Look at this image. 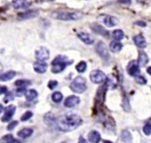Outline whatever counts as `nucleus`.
<instances>
[{
  "mask_svg": "<svg viewBox=\"0 0 151 143\" xmlns=\"http://www.w3.org/2000/svg\"><path fill=\"white\" fill-rule=\"evenodd\" d=\"M81 118L76 113H65L57 119L56 127L59 131L68 132L75 130L82 124Z\"/></svg>",
  "mask_w": 151,
  "mask_h": 143,
  "instance_id": "1",
  "label": "nucleus"
},
{
  "mask_svg": "<svg viewBox=\"0 0 151 143\" xmlns=\"http://www.w3.org/2000/svg\"><path fill=\"white\" fill-rule=\"evenodd\" d=\"M73 60H70L65 55L59 54L51 61V72L54 74L60 73L68 66L73 64Z\"/></svg>",
  "mask_w": 151,
  "mask_h": 143,
  "instance_id": "2",
  "label": "nucleus"
},
{
  "mask_svg": "<svg viewBox=\"0 0 151 143\" xmlns=\"http://www.w3.org/2000/svg\"><path fill=\"white\" fill-rule=\"evenodd\" d=\"M53 18L61 21H77L83 17V14L78 11H57L52 13Z\"/></svg>",
  "mask_w": 151,
  "mask_h": 143,
  "instance_id": "3",
  "label": "nucleus"
},
{
  "mask_svg": "<svg viewBox=\"0 0 151 143\" xmlns=\"http://www.w3.org/2000/svg\"><path fill=\"white\" fill-rule=\"evenodd\" d=\"M70 87L73 93L77 94L83 93L87 89L86 80L83 77H77L71 83Z\"/></svg>",
  "mask_w": 151,
  "mask_h": 143,
  "instance_id": "4",
  "label": "nucleus"
},
{
  "mask_svg": "<svg viewBox=\"0 0 151 143\" xmlns=\"http://www.w3.org/2000/svg\"><path fill=\"white\" fill-rule=\"evenodd\" d=\"M96 52L99 55L101 58L104 61H109L110 59V56L108 52V49L103 41H100L97 43L96 46Z\"/></svg>",
  "mask_w": 151,
  "mask_h": 143,
  "instance_id": "5",
  "label": "nucleus"
},
{
  "mask_svg": "<svg viewBox=\"0 0 151 143\" xmlns=\"http://www.w3.org/2000/svg\"><path fill=\"white\" fill-rule=\"evenodd\" d=\"M90 79L91 82L96 84H100L103 83L106 80V76L103 71L96 69L93 70L90 74Z\"/></svg>",
  "mask_w": 151,
  "mask_h": 143,
  "instance_id": "6",
  "label": "nucleus"
},
{
  "mask_svg": "<svg viewBox=\"0 0 151 143\" xmlns=\"http://www.w3.org/2000/svg\"><path fill=\"white\" fill-rule=\"evenodd\" d=\"M50 51L45 47H40L35 51V57L38 61H45L50 58Z\"/></svg>",
  "mask_w": 151,
  "mask_h": 143,
  "instance_id": "7",
  "label": "nucleus"
},
{
  "mask_svg": "<svg viewBox=\"0 0 151 143\" xmlns=\"http://www.w3.org/2000/svg\"><path fill=\"white\" fill-rule=\"evenodd\" d=\"M90 29L93 32H95V33L98 35H101L102 36L106 38H109L110 36L109 32H108L103 26L97 24V23H93V24H91Z\"/></svg>",
  "mask_w": 151,
  "mask_h": 143,
  "instance_id": "8",
  "label": "nucleus"
},
{
  "mask_svg": "<svg viewBox=\"0 0 151 143\" xmlns=\"http://www.w3.org/2000/svg\"><path fill=\"white\" fill-rule=\"evenodd\" d=\"M140 67L136 60H132L128 64L127 70L129 74L131 77H136L140 73Z\"/></svg>",
  "mask_w": 151,
  "mask_h": 143,
  "instance_id": "9",
  "label": "nucleus"
},
{
  "mask_svg": "<svg viewBox=\"0 0 151 143\" xmlns=\"http://www.w3.org/2000/svg\"><path fill=\"white\" fill-rule=\"evenodd\" d=\"M16 110V107L14 105H9L5 108V113L1 119V121L3 122H9L13 116L15 114Z\"/></svg>",
  "mask_w": 151,
  "mask_h": 143,
  "instance_id": "10",
  "label": "nucleus"
},
{
  "mask_svg": "<svg viewBox=\"0 0 151 143\" xmlns=\"http://www.w3.org/2000/svg\"><path fill=\"white\" fill-rule=\"evenodd\" d=\"M39 14V12L37 10H29L24 12L19 13L18 15L17 19L18 21H24L31 18H36Z\"/></svg>",
  "mask_w": 151,
  "mask_h": 143,
  "instance_id": "11",
  "label": "nucleus"
},
{
  "mask_svg": "<svg viewBox=\"0 0 151 143\" xmlns=\"http://www.w3.org/2000/svg\"><path fill=\"white\" fill-rule=\"evenodd\" d=\"M81 102V99L76 95H71L67 97L64 100V105L65 107L68 108H71L79 104Z\"/></svg>",
  "mask_w": 151,
  "mask_h": 143,
  "instance_id": "12",
  "label": "nucleus"
},
{
  "mask_svg": "<svg viewBox=\"0 0 151 143\" xmlns=\"http://www.w3.org/2000/svg\"><path fill=\"white\" fill-rule=\"evenodd\" d=\"M77 37L86 45H92L94 41V38L90 34L85 32H80L77 33Z\"/></svg>",
  "mask_w": 151,
  "mask_h": 143,
  "instance_id": "13",
  "label": "nucleus"
},
{
  "mask_svg": "<svg viewBox=\"0 0 151 143\" xmlns=\"http://www.w3.org/2000/svg\"><path fill=\"white\" fill-rule=\"evenodd\" d=\"M33 69L36 73L39 74H44L47 71V65L45 61L37 60L33 64Z\"/></svg>",
  "mask_w": 151,
  "mask_h": 143,
  "instance_id": "14",
  "label": "nucleus"
},
{
  "mask_svg": "<svg viewBox=\"0 0 151 143\" xmlns=\"http://www.w3.org/2000/svg\"><path fill=\"white\" fill-rule=\"evenodd\" d=\"M133 41L136 46L140 49H144L147 47V41L142 34L134 36Z\"/></svg>",
  "mask_w": 151,
  "mask_h": 143,
  "instance_id": "15",
  "label": "nucleus"
},
{
  "mask_svg": "<svg viewBox=\"0 0 151 143\" xmlns=\"http://www.w3.org/2000/svg\"><path fill=\"white\" fill-rule=\"evenodd\" d=\"M103 23L106 27H113L119 24V20L114 16H106L104 17Z\"/></svg>",
  "mask_w": 151,
  "mask_h": 143,
  "instance_id": "16",
  "label": "nucleus"
},
{
  "mask_svg": "<svg viewBox=\"0 0 151 143\" xmlns=\"http://www.w3.org/2000/svg\"><path fill=\"white\" fill-rule=\"evenodd\" d=\"M12 5L16 9H26L30 6V3L27 0H13Z\"/></svg>",
  "mask_w": 151,
  "mask_h": 143,
  "instance_id": "17",
  "label": "nucleus"
},
{
  "mask_svg": "<svg viewBox=\"0 0 151 143\" xmlns=\"http://www.w3.org/2000/svg\"><path fill=\"white\" fill-rule=\"evenodd\" d=\"M16 76V72L14 71H8L5 73L0 74V81L1 82H7L12 80Z\"/></svg>",
  "mask_w": 151,
  "mask_h": 143,
  "instance_id": "18",
  "label": "nucleus"
},
{
  "mask_svg": "<svg viewBox=\"0 0 151 143\" xmlns=\"http://www.w3.org/2000/svg\"><path fill=\"white\" fill-rule=\"evenodd\" d=\"M44 121L45 124L48 126H56V120L55 116L51 113H47L45 115L44 117Z\"/></svg>",
  "mask_w": 151,
  "mask_h": 143,
  "instance_id": "19",
  "label": "nucleus"
},
{
  "mask_svg": "<svg viewBox=\"0 0 151 143\" xmlns=\"http://www.w3.org/2000/svg\"><path fill=\"white\" fill-rule=\"evenodd\" d=\"M101 139V136L100 133L96 130L91 131L88 134V140L91 142L97 143L99 142Z\"/></svg>",
  "mask_w": 151,
  "mask_h": 143,
  "instance_id": "20",
  "label": "nucleus"
},
{
  "mask_svg": "<svg viewBox=\"0 0 151 143\" xmlns=\"http://www.w3.org/2000/svg\"><path fill=\"white\" fill-rule=\"evenodd\" d=\"M149 58L147 56V54L143 51H140L139 53V56H138V60H137V62L139 67H143L145 66V65L149 63Z\"/></svg>",
  "mask_w": 151,
  "mask_h": 143,
  "instance_id": "21",
  "label": "nucleus"
},
{
  "mask_svg": "<svg viewBox=\"0 0 151 143\" xmlns=\"http://www.w3.org/2000/svg\"><path fill=\"white\" fill-rule=\"evenodd\" d=\"M123 47V44L119 41H112L110 44V51L114 53H119Z\"/></svg>",
  "mask_w": 151,
  "mask_h": 143,
  "instance_id": "22",
  "label": "nucleus"
},
{
  "mask_svg": "<svg viewBox=\"0 0 151 143\" xmlns=\"http://www.w3.org/2000/svg\"><path fill=\"white\" fill-rule=\"evenodd\" d=\"M33 134V130L31 128H25L21 129L20 131H19L18 132V136L19 137H21L22 139H26L28 138Z\"/></svg>",
  "mask_w": 151,
  "mask_h": 143,
  "instance_id": "23",
  "label": "nucleus"
},
{
  "mask_svg": "<svg viewBox=\"0 0 151 143\" xmlns=\"http://www.w3.org/2000/svg\"><path fill=\"white\" fill-rule=\"evenodd\" d=\"M25 98L27 101L31 102L38 97V92L34 89H29L25 93Z\"/></svg>",
  "mask_w": 151,
  "mask_h": 143,
  "instance_id": "24",
  "label": "nucleus"
},
{
  "mask_svg": "<svg viewBox=\"0 0 151 143\" xmlns=\"http://www.w3.org/2000/svg\"><path fill=\"white\" fill-rule=\"evenodd\" d=\"M121 141L123 142H131L132 141V134L128 130H123L121 134Z\"/></svg>",
  "mask_w": 151,
  "mask_h": 143,
  "instance_id": "25",
  "label": "nucleus"
},
{
  "mask_svg": "<svg viewBox=\"0 0 151 143\" xmlns=\"http://www.w3.org/2000/svg\"><path fill=\"white\" fill-rule=\"evenodd\" d=\"M0 142L4 143H14V142H19V141L17 139H16L13 135L11 134L5 135L0 139Z\"/></svg>",
  "mask_w": 151,
  "mask_h": 143,
  "instance_id": "26",
  "label": "nucleus"
},
{
  "mask_svg": "<svg viewBox=\"0 0 151 143\" xmlns=\"http://www.w3.org/2000/svg\"><path fill=\"white\" fill-rule=\"evenodd\" d=\"M124 32L121 30V29H116L114 30L111 34V36L116 41H121L124 38Z\"/></svg>",
  "mask_w": 151,
  "mask_h": 143,
  "instance_id": "27",
  "label": "nucleus"
},
{
  "mask_svg": "<svg viewBox=\"0 0 151 143\" xmlns=\"http://www.w3.org/2000/svg\"><path fill=\"white\" fill-rule=\"evenodd\" d=\"M31 84V81L27 79H19L15 82V86L18 87H26Z\"/></svg>",
  "mask_w": 151,
  "mask_h": 143,
  "instance_id": "28",
  "label": "nucleus"
},
{
  "mask_svg": "<svg viewBox=\"0 0 151 143\" xmlns=\"http://www.w3.org/2000/svg\"><path fill=\"white\" fill-rule=\"evenodd\" d=\"M75 69L79 73H83L86 71L87 69V64L86 61H81L78 63L76 66H75Z\"/></svg>",
  "mask_w": 151,
  "mask_h": 143,
  "instance_id": "29",
  "label": "nucleus"
},
{
  "mask_svg": "<svg viewBox=\"0 0 151 143\" xmlns=\"http://www.w3.org/2000/svg\"><path fill=\"white\" fill-rule=\"evenodd\" d=\"M51 99L55 103H60L63 99V95L59 92H55L52 94Z\"/></svg>",
  "mask_w": 151,
  "mask_h": 143,
  "instance_id": "30",
  "label": "nucleus"
},
{
  "mask_svg": "<svg viewBox=\"0 0 151 143\" xmlns=\"http://www.w3.org/2000/svg\"><path fill=\"white\" fill-rule=\"evenodd\" d=\"M122 107L123 108L125 112H129L130 111V102L129 99L127 98V97H124V98L122 102Z\"/></svg>",
  "mask_w": 151,
  "mask_h": 143,
  "instance_id": "31",
  "label": "nucleus"
},
{
  "mask_svg": "<svg viewBox=\"0 0 151 143\" xmlns=\"http://www.w3.org/2000/svg\"><path fill=\"white\" fill-rule=\"evenodd\" d=\"M32 115H33V113H32V112L31 111H27V112H25L21 117V118H20L21 121H22V122L27 121L28 120H29L32 117Z\"/></svg>",
  "mask_w": 151,
  "mask_h": 143,
  "instance_id": "32",
  "label": "nucleus"
},
{
  "mask_svg": "<svg viewBox=\"0 0 151 143\" xmlns=\"http://www.w3.org/2000/svg\"><path fill=\"white\" fill-rule=\"evenodd\" d=\"M135 81L137 84H140V85H145L147 83V80L142 76L137 75L135 77Z\"/></svg>",
  "mask_w": 151,
  "mask_h": 143,
  "instance_id": "33",
  "label": "nucleus"
},
{
  "mask_svg": "<svg viewBox=\"0 0 151 143\" xmlns=\"http://www.w3.org/2000/svg\"><path fill=\"white\" fill-rule=\"evenodd\" d=\"M58 82H57V80H51L49 81V82L47 84V87L50 89L52 90V89H54L55 87L58 86Z\"/></svg>",
  "mask_w": 151,
  "mask_h": 143,
  "instance_id": "34",
  "label": "nucleus"
},
{
  "mask_svg": "<svg viewBox=\"0 0 151 143\" xmlns=\"http://www.w3.org/2000/svg\"><path fill=\"white\" fill-rule=\"evenodd\" d=\"M143 133L146 135H151V124L147 123L146 125H145L143 128Z\"/></svg>",
  "mask_w": 151,
  "mask_h": 143,
  "instance_id": "35",
  "label": "nucleus"
},
{
  "mask_svg": "<svg viewBox=\"0 0 151 143\" xmlns=\"http://www.w3.org/2000/svg\"><path fill=\"white\" fill-rule=\"evenodd\" d=\"M18 123L19 122L17 121H13L9 123V125L7 126V128H6V129H7L8 131H12L16 127V126H18Z\"/></svg>",
  "mask_w": 151,
  "mask_h": 143,
  "instance_id": "36",
  "label": "nucleus"
},
{
  "mask_svg": "<svg viewBox=\"0 0 151 143\" xmlns=\"http://www.w3.org/2000/svg\"><path fill=\"white\" fill-rule=\"evenodd\" d=\"M26 91L25 87H19L17 89H16V95L17 97H22L23 95L25 94Z\"/></svg>",
  "mask_w": 151,
  "mask_h": 143,
  "instance_id": "37",
  "label": "nucleus"
},
{
  "mask_svg": "<svg viewBox=\"0 0 151 143\" xmlns=\"http://www.w3.org/2000/svg\"><path fill=\"white\" fill-rule=\"evenodd\" d=\"M14 98H13V95L11 93H9L8 94H6L5 95L4 99H3V101H4L5 103H7L11 100H13Z\"/></svg>",
  "mask_w": 151,
  "mask_h": 143,
  "instance_id": "38",
  "label": "nucleus"
},
{
  "mask_svg": "<svg viewBox=\"0 0 151 143\" xmlns=\"http://www.w3.org/2000/svg\"><path fill=\"white\" fill-rule=\"evenodd\" d=\"M134 24L137 25V26H139V27H145L147 26L146 22H145L144 21H142V20L136 21L135 23H134Z\"/></svg>",
  "mask_w": 151,
  "mask_h": 143,
  "instance_id": "39",
  "label": "nucleus"
},
{
  "mask_svg": "<svg viewBox=\"0 0 151 143\" xmlns=\"http://www.w3.org/2000/svg\"><path fill=\"white\" fill-rule=\"evenodd\" d=\"M7 92V87L5 86H0V95L6 94Z\"/></svg>",
  "mask_w": 151,
  "mask_h": 143,
  "instance_id": "40",
  "label": "nucleus"
},
{
  "mask_svg": "<svg viewBox=\"0 0 151 143\" xmlns=\"http://www.w3.org/2000/svg\"><path fill=\"white\" fill-rule=\"evenodd\" d=\"M131 0H120V3H123V4L126 5H130L131 3Z\"/></svg>",
  "mask_w": 151,
  "mask_h": 143,
  "instance_id": "41",
  "label": "nucleus"
},
{
  "mask_svg": "<svg viewBox=\"0 0 151 143\" xmlns=\"http://www.w3.org/2000/svg\"><path fill=\"white\" fill-rule=\"evenodd\" d=\"M147 72L148 74H149L150 75H151V66L149 67L147 69Z\"/></svg>",
  "mask_w": 151,
  "mask_h": 143,
  "instance_id": "42",
  "label": "nucleus"
},
{
  "mask_svg": "<svg viewBox=\"0 0 151 143\" xmlns=\"http://www.w3.org/2000/svg\"><path fill=\"white\" fill-rule=\"evenodd\" d=\"M3 106L1 104H0V114H1V113L3 112Z\"/></svg>",
  "mask_w": 151,
  "mask_h": 143,
  "instance_id": "43",
  "label": "nucleus"
},
{
  "mask_svg": "<svg viewBox=\"0 0 151 143\" xmlns=\"http://www.w3.org/2000/svg\"><path fill=\"white\" fill-rule=\"evenodd\" d=\"M40 1H53V0H40Z\"/></svg>",
  "mask_w": 151,
  "mask_h": 143,
  "instance_id": "44",
  "label": "nucleus"
},
{
  "mask_svg": "<svg viewBox=\"0 0 151 143\" xmlns=\"http://www.w3.org/2000/svg\"><path fill=\"white\" fill-rule=\"evenodd\" d=\"M148 123L149 124H151V119H150L149 121H148Z\"/></svg>",
  "mask_w": 151,
  "mask_h": 143,
  "instance_id": "45",
  "label": "nucleus"
},
{
  "mask_svg": "<svg viewBox=\"0 0 151 143\" xmlns=\"http://www.w3.org/2000/svg\"><path fill=\"white\" fill-rule=\"evenodd\" d=\"M0 70H1V66H0Z\"/></svg>",
  "mask_w": 151,
  "mask_h": 143,
  "instance_id": "46",
  "label": "nucleus"
}]
</instances>
